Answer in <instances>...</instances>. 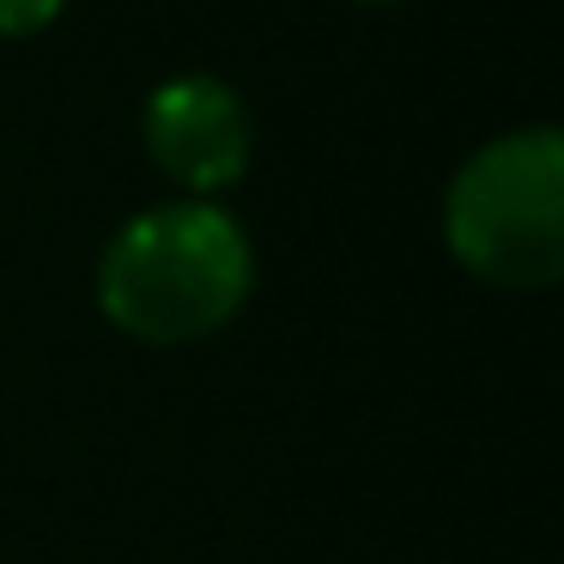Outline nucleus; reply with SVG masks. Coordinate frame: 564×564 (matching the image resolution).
Returning a JSON list of instances; mask_svg holds the SVG:
<instances>
[{"label":"nucleus","instance_id":"1","mask_svg":"<svg viewBox=\"0 0 564 564\" xmlns=\"http://www.w3.org/2000/svg\"><path fill=\"white\" fill-rule=\"evenodd\" d=\"M256 285V249L243 225L213 200L147 207L104 243L98 304L147 346H188L237 322Z\"/></svg>","mask_w":564,"mask_h":564},{"label":"nucleus","instance_id":"2","mask_svg":"<svg viewBox=\"0 0 564 564\" xmlns=\"http://www.w3.org/2000/svg\"><path fill=\"white\" fill-rule=\"evenodd\" d=\"M449 256L503 292H540L564 273V147L552 128L498 134L443 195Z\"/></svg>","mask_w":564,"mask_h":564},{"label":"nucleus","instance_id":"3","mask_svg":"<svg viewBox=\"0 0 564 564\" xmlns=\"http://www.w3.org/2000/svg\"><path fill=\"white\" fill-rule=\"evenodd\" d=\"M140 140H147V159L176 188H188V200L231 188L249 171V152H256V128H249L243 98L213 74L164 79L147 98Z\"/></svg>","mask_w":564,"mask_h":564},{"label":"nucleus","instance_id":"4","mask_svg":"<svg viewBox=\"0 0 564 564\" xmlns=\"http://www.w3.org/2000/svg\"><path fill=\"white\" fill-rule=\"evenodd\" d=\"M67 0H0V37H37L62 19Z\"/></svg>","mask_w":564,"mask_h":564},{"label":"nucleus","instance_id":"5","mask_svg":"<svg viewBox=\"0 0 564 564\" xmlns=\"http://www.w3.org/2000/svg\"><path fill=\"white\" fill-rule=\"evenodd\" d=\"M365 7H401V0H365Z\"/></svg>","mask_w":564,"mask_h":564}]
</instances>
